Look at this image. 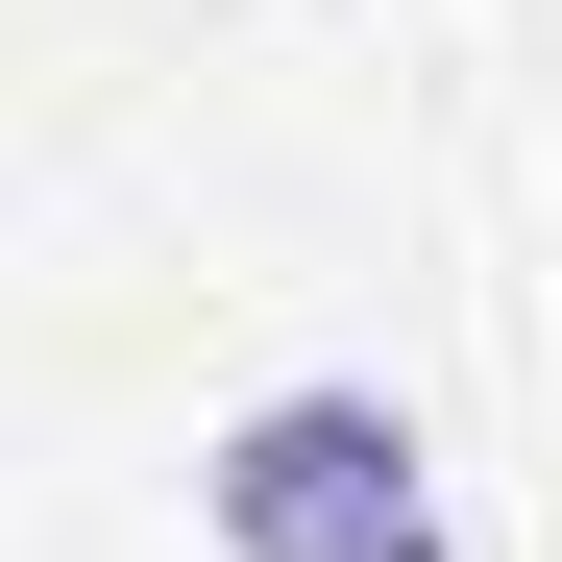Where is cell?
I'll return each mask as SVG.
<instances>
[{
  "instance_id": "obj_1",
  "label": "cell",
  "mask_w": 562,
  "mask_h": 562,
  "mask_svg": "<svg viewBox=\"0 0 562 562\" xmlns=\"http://www.w3.org/2000/svg\"><path fill=\"white\" fill-rule=\"evenodd\" d=\"M196 538H221V562H464V538H440V440L367 392V367L245 392V416L196 440Z\"/></svg>"
}]
</instances>
